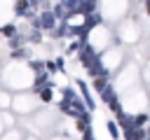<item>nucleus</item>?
I'll return each instance as SVG.
<instances>
[{
	"label": "nucleus",
	"mask_w": 150,
	"mask_h": 140,
	"mask_svg": "<svg viewBox=\"0 0 150 140\" xmlns=\"http://www.w3.org/2000/svg\"><path fill=\"white\" fill-rule=\"evenodd\" d=\"M47 86L52 89V86H54V82L49 79V72H40V75L35 77V84H33V89H35V91H40V89H47Z\"/></svg>",
	"instance_id": "20e7f679"
},
{
	"label": "nucleus",
	"mask_w": 150,
	"mask_h": 140,
	"mask_svg": "<svg viewBox=\"0 0 150 140\" xmlns=\"http://www.w3.org/2000/svg\"><path fill=\"white\" fill-rule=\"evenodd\" d=\"M91 79H94V82H91V86H94L96 91H101L105 84H110V82H108V75H103V77H91Z\"/></svg>",
	"instance_id": "9b49d317"
},
{
	"label": "nucleus",
	"mask_w": 150,
	"mask_h": 140,
	"mask_svg": "<svg viewBox=\"0 0 150 140\" xmlns=\"http://www.w3.org/2000/svg\"><path fill=\"white\" fill-rule=\"evenodd\" d=\"M28 9H30L28 0H16V2H14V14H19V16H26V14H28Z\"/></svg>",
	"instance_id": "9d476101"
},
{
	"label": "nucleus",
	"mask_w": 150,
	"mask_h": 140,
	"mask_svg": "<svg viewBox=\"0 0 150 140\" xmlns=\"http://www.w3.org/2000/svg\"><path fill=\"white\" fill-rule=\"evenodd\" d=\"M148 119H150V117H148L145 112H141V114H136V117H134V126H136V128H143V126L148 124Z\"/></svg>",
	"instance_id": "ddd939ff"
},
{
	"label": "nucleus",
	"mask_w": 150,
	"mask_h": 140,
	"mask_svg": "<svg viewBox=\"0 0 150 140\" xmlns=\"http://www.w3.org/2000/svg\"><path fill=\"white\" fill-rule=\"evenodd\" d=\"M105 128H108V133H110V138H112V140H117V138H120V128H117V124H115L112 119L105 124Z\"/></svg>",
	"instance_id": "4468645a"
},
{
	"label": "nucleus",
	"mask_w": 150,
	"mask_h": 140,
	"mask_svg": "<svg viewBox=\"0 0 150 140\" xmlns=\"http://www.w3.org/2000/svg\"><path fill=\"white\" fill-rule=\"evenodd\" d=\"M82 47V40H75V42H70V47H68V54H73V51H77Z\"/></svg>",
	"instance_id": "b1692460"
},
{
	"label": "nucleus",
	"mask_w": 150,
	"mask_h": 140,
	"mask_svg": "<svg viewBox=\"0 0 150 140\" xmlns=\"http://www.w3.org/2000/svg\"><path fill=\"white\" fill-rule=\"evenodd\" d=\"M77 5H80V0H63V7L68 9V14H70V16L75 14V9H77Z\"/></svg>",
	"instance_id": "a211bd4d"
},
{
	"label": "nucleus",
	"mask_w": 150,
	"mask_h": 140,
	"mask_svg": "<svg viewBox=\"0 0 150 140\" xmlns=\"http://www.w3.org/2000/svg\"><path fill=\"white\" fill-rule=\"evenodd\" d=\"M89 140H94V138H89Z\"/></svg>",
	"instance_id": "393cba45"
},
{
	"label": "nucleus",
	"mask_w": 150,
	"mask_h": 140,
	"mask_svg": "<svg viewBox=\"0 0 150 140\" xmlns=\"http://www.w3.org/2000/svg\"><path fill=\"white\" fill-rule=\"evenodd\" d=\"M108 110H110V112H115V114H120V112H122V105H120V100H112V103H108Z\"/></svg>",
	"instance_id": "5701e85b"
},
{
	"label": "nucleus",
	"mask_w": 150,
	"mask_h": 140,
	"mask_svg": "<svg viewBox=\"0 0 150 140\" xmlns=\"http://www.w3.org/2000/svg\"><path fill=\"white\" fill-rule=\"evenodd\" d=\"M40 40H42V33L38 28H33V33L28 35V42H40Z\"/></svg>",
	"instance_id": "4be33fe9"
},
{
	"label": "nucleus",
	"mask_w": 150,
	"mask_h": 140,
	"mask_svg": "<svg viewBox=\"0 0 150 140\" xmlns=\"http://www.w3.org/2000/svg\"><path fill=\"white\" fill-rule=\"evenodd\" d=\"M117 119H115V124H117V128H122V131H127V128H136L134 126V117H129V114H124V112H120V114H115Z\"/></svg>",
	"instance_id": "423d86ee"
},
{
	"label": "nucleus",
	"mask_w": 150,
	"mask_h": 140,
	"mask_svg": "<svg viewBox=\"0 0 150 140\" xmlns=\"http://www.w3.org/2000/svg\"><path fill=\"white\" fill-rule=\"evenodd\" d=\"M35 19H38V30H52L56 26V16L52 14V9H42Z\"/></svg>",
	"instance_id": "f257e3e1"
},
{
	"label": "nucleus",
	"mask_w": 150,
	"mask_h": 140,
	"mask_svg": "<svg viewBox=\"0 0 150 140\" xmlns=\"http://www.w3.org/2000/svg\"><path fill=\"white\" fill-rule=\"evenodd\" d=\"M75 84H77V89H80V93H82V100H84V107L91 112L94 107H96V103L91 100V93H89V89H87V84L82 82V79H75Z\"/></svg>",
	"instance_id": "f03ea898"
},
{
	"label": "nucleus",
	"mask_w": 150,
	"mask_h": 140,
	"mask_svg": "<svg viewBox=\"0 0 150 140\" xmlns=\"http://www.w3.org/2000/svg\"><path fill=\"white\" fill-rule=\"evenodd\" d=\"M23 40H26V37H21V35H12V37H9V47H12V49H19V47L23 44Z\"/></svg>",
	"instance_id": "6ab92c4d"
},
{
	"label": "nucleus",
	"mask_w": 150,
	"mask_h": 140,
	"mask_svg": "<svg viewBox=\"0 0 150 140\" xmlns=\"http://www.w3.org/2000/svg\"><path fill=\"white\" fill-rule=\"evenodd\" d=\"M59 110H61V112H66V114H68V117H73V119L77 117V114L73 112V107H70V103H68V100H59Z\"/></svg>",
	"instance_id": "f8f14e48"
},
{
	"label": "nucleus",
	"mask_w": 150,
	"mask_h": 140,
	"mask_svg": "<svg viewBox=\"0 0 150 140\" xmlns=\"http://www.w3.org/2000/svg\"><path fill=\"white\" fill-rule=\"evenodd\" d=\"M38 93H40V98H42V103H49V100L54 98V91H52L49 86H47V89H40Z\"/></svg>",
	"instance_id": "f3484780"
},
{
	"label": "nucleus",
	"mask_w": 150,
	"mask_h": 140,
	"mask_svg": "<svg viewBox=\"0 0 150 140\" xmlns=\"http://www.w3.org/2000/svg\"><path fill=\"white\" fill-rule=\"evenodd\" d=\"M61 93H63V100H73V98H75V89H73V86H66Z\"/></svg>",
	"instance_id": "412c9836"
},
{
	"label": "nucleus",
	"mask_w": 150,
	"mask_h": 140,
	"mask_svg": "<svg viewBox=\"0 0 150 140\" xmlns=\"http://www.w3.org/2000/svg\"><path fill=\"white\" fill-rule=\"evenodd\" d=\"M98 93H101V100H103L105 105H108V103H112V100H117V91L112 89V82H110V84H105Z\"/></svg>",
	"instance_id": "39448f33"
},
{
	"label": "nucleus",
	"mask_w": 150,
	"mask_h": 140,
	"mask_svg": "<svg viewBox=\"0 0 150 140\" xmlns=\"http://www.w3.org/2000/svg\"><path fill=\"white\" fill-rule=\"evenodd\" d=\"M0 35H5V37H12V35H16V26H14V23H7V26H2V28H0Z\"/></svg>",
	"instance_id": "dca6fc26"
},
{
	"label": "nucleus",
	"mask_w": 150,
	"mask_h": 140,
	"mask_svg": "<svg viewBox=\"0 0 150 140\" xmlns=\"http://www.w3.org/2000/svg\"><path fill=\"white\" fill-rule=\"evenodd\" d=\"M28 68L40 75V72H45V61H28Z\"/></svg>",
	"instance_id": "2eb2a0df"
},
{
	"label": "nucleus",
	"mask_w": 150,
	"mask_h": 140,
	"mask_svg": "<svg viewBox=\"0 0 150 140\" xmlns=\"http://www.w3.org/2000/svg\"><path fill=\"white\" fill-rule=\"evenodd\" d=\"M75 126H77L80 131L91 128V114H89V110H84V112H80V114L75 117Z\"/></svg>",
	"instance_id": "7ed1b4c3"
},
{
	"label": "nucleus",
	"mask_w": 150,
	"mask_h": 140,
	"mask_svg": "<svg viewBox=\"0 0 150 140\" xmlns=\"http://www.w3.org/2000/svg\"><path fill=\"white\" fill-rule=\"evenodd\" d=\"M26 56H28V49H26V47L12 49V58H26Z\"/></svg>",
	"instance_id": "aec40b11"
},
{
	"label": "nucleus",
	"mask_w": 150,
	"mask_h": 140,
	"mask_svg": "<svg viewBox=\"0 0 150 140\" xmlns=\"http://www.w3.org/2000/svg\"><path fill=\"white\" fill-rule=\"evenodd\" d=\"M94 12H96V2H89V0H80V5L75 9V14H84V16H89Z\"/></svg>",
	"instance_id": "6e6552de"
},
{
	"label": "nucleus",
	"mask_w": 150,
	"mask_h": 140,
	"mask_svg": "<svg viewBox=\"0 0 150 140\" xmlns=\"http://www.w3.org/2000/svg\"><path fill=\"white\" fill-rule=\"evenodd\" d=\"M124 140H148V133H145V128H127Z\"/></svg>",
	"instance_id": "0eeeda50"
},
{
	"label": "nucleus",
	"mask_w": 150,
	"mask_h": 140,
	"mask_svg": "<svg viewBox=\"0 0 150 140\" xmlns=\"http://www.w3.org/2000/svg\"><path fill=\"white\" fill-rule=\"evenodd\" d=\"M49 33H52V37H54V40L66 37V35H68V21H61V23H59V26H54Z\"/></svg>",
	"instance_id": "1a4fd4ad"
}]
</instances>
